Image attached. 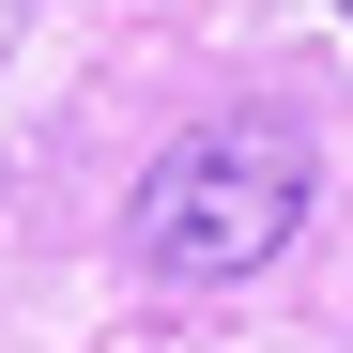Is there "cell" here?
I'll return each mask as SVG.
<instances>
[{
	"mask_svg": "<svg viewBox=\"0 0 353 353\" xmlns=\"http://www.w3.org/2000/svg\"><path fill=\"white\" fill-rule=\"evenodd\" d=\"M338 16H353V0H338Z\"/></svg>",
	"mask_w": 353,
	"mask_h": 353,
	"instance_id": "obj_3",
	"label": "cell"
},
{
	"mask_svg": "<svg viewBox=\"0 0 353 353\" xmlns=\"http://www.w3.org/2000/svg\"><path fill=\"white\" fill-rule=\"evenodd\" d=\"M307 200H323V154H307V123H261V108H230V123L169 139V154L139 169L123 230H139V261H154V276L215 292V276H261L292 230H307Z\"/></svg>",
	"mask_w": 353,
	"mask_h": 353,
	"instance_id": "obj_1",
	"label": "cell"
},
{
	"mask_svg": "<svg viewBox=\"0 0 353 353\" xmlns=\"http://www.w3.org/2000/svg\"><path fill=\"white\" fill-rule=\"evenodd\" d=\"M16 16H31V0H0V46H16Z\"/></svg>",
	"mask_w": 353,
	"mask_h": 353,
	"instance_id": "obj_2",
	"label": "cell"
}]
</instances>
